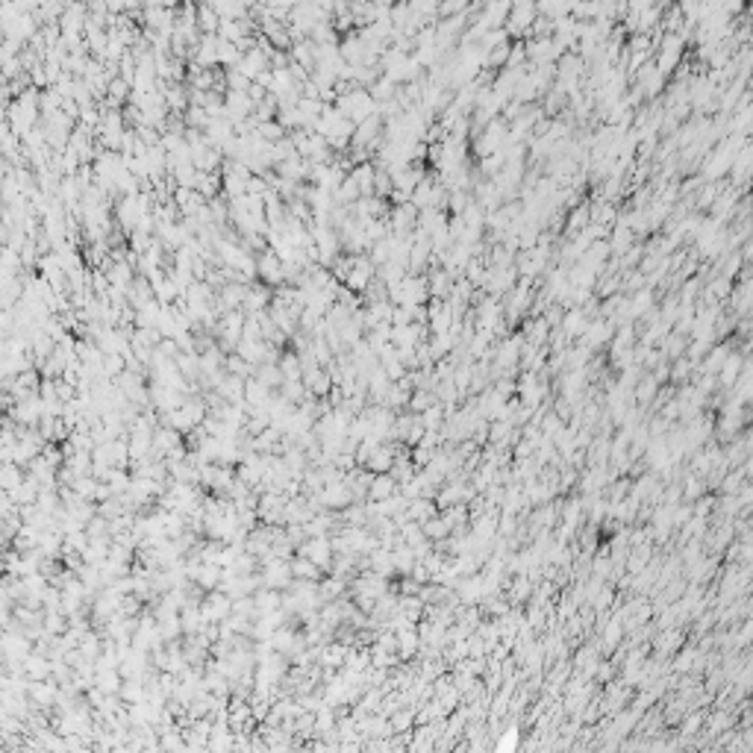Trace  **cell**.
Returning a JSON list of instances; mask_svg holds the SVG:
<instances>
[{
	"mask_svg": "<svg viewBox=\"0 0 753 753\" xmlns=\"http://www.w3.org/2000/svg\"><path fill=\"white\" fill-rule=\"evenodd\" d=\"M409 406H412L415 412H421V409L427 412L430 406H433V394H430V391H412V400H409Z\"/></svg>",
	"mask_w": 753,
	"mask_h": 753,
	"instance_id": "4fadbf2b",
	"label": "cell"
},
{
	"mask_svg": "<svg viewBox=\"0 0 753 753\" xmlns=\"http://www.w3.org/2000/svg\"><path fill=\"white\" fill-rule=\"evenodd\" d=\"M318 571H321V568H318L312 559H306V557H301V559L291 562V577H294V579H310V583H312V579L318 577Z\"/></svg>",
	"mask_w": 753,
	"mask_h": 753,
	"instance_id": "8fae6325",
	"label": "cell"
},
{
	"mask_svg": "<svg viewBox=\"0 0 753 753\" xmlns=\"http://www.w3.org/2000/svg\"><path fill=\"white\" fill-rule=\"evenodd\" d=\"M301 553L306 559H312L318 568H327L330 559H332V550H330V541L324 536H318V539H310L306 545L301 548Z\"/></svg>",
	"mask_w": 753,
	"mask_h": 753,
	"instance_id": "277c9868",
	"label": "cell"
},
{
	"mask_svg": "<svg viewBox=\"0 0 753 753\" xmlns=\"http://www.w3.org/2000/svg\"><path fill=\"white\" fill-rule=\"evenodd\" d=\"M218 27H221V18L212 9V3L197 6V30H201L203 35H218Z\"/></svg>",
	"mask_w": 753,
	"mask_h": 753,
	"instance_id": "52a82bcc",
	"label": "cell"
},
{
	"mask_svg": "<svg viewBox=\"0 0 753 753\" xmlns=\"http://www.w3.org/2000/svg\"><path fill=\"white\" fill-rule=\"evenodd\" d=\"M350 212L356 218H382V215H386V201L377 197V194H365V197H359V201L350 206Z\"/></svg>",
	"mask_w": 753,
	"mask_h": 753,
	"instance_id": "5b68a950",
	"label": "cell"
},
{
	"mask_svg": "<svg viewBox=\"0 0 753 753\" xmlns=\"http://www.w3.org/2000/svg\"><path fill=\"white\" fill-rule=\"evenodd\" d=\"M280 371L286 380H303V359L298 350H282V359H280Z\"/></svg>",
	"mask_w": 753,
	"mask_h": 753,
	"instance_id": "9c48e42d",
	"label": "cell"
},
{
	"mask_svg": "<svg viewBox=\"0 0 753 753\" xmlns=\"http://www.w3.org/2000/svg\"><path fill=\"white\" fill-rule=\"evenodd\" d=\"M391 491H394V480L389 474H374V480H371V498L374 500H386V498H391Z\"/></svg>",
	"mask_w": 753,
	"mask_h": 753,
	"instance_id": "7c38bea8",
	"label": "cell"
},
{
	"mask_svg": "<svg viewBox=\"0 0 753 753\" xmlns=\"http://www.w3.org/2000/svg\"><path fill=\"white\" fill-rule=\"evenodd\" d=\"M271 303H274V289L265 286V282H251L248 286V294H244V306L242 310L248 312V315H262L271 310Z\"/></svg>",
	"mask_w": 753,
	"mask_h": 753,
	"instance_id": "3957f363",
	"label": "cell"
},
{
	"mask_svg": "<svg viewBox=\"0 0 753 753\" xmlns=\"http://www.w3.org/2000/svg\"><path fill=\"white\" fill-rule=\"evenodd\" d=\"M203 618H224L227 612H232V600L227 598V595H221V591H212V595L206 598V603H203Z\"/></svg>",
	"mask_w": 753,
	"mask_h": 753,
	"instance_id": "8992f818",
	"label": "cell"
},
{
	"mask_svg": "<svg viewBox=\"0 0 753 753\" xmlns=\"http://www.w3.org/2000/svg\"><path fill=\"white\" fill-rule=\"evenodd\" d=\"M221 189H224V180H221L218 174H206V171H201V174H197V186H194V192L201 194V197H206V201H215Z\"/></svg>",
	"mask_w": 753,
	"mask_h": 753,
	"instance_id": "ba28073f",
	"label": "cell"
},
{
	"mask_svg": "<svg viewBox=\"0 0 753 753\" xmlns=\"http://www.w3.org/2000/svg\"><path fill=\"white\" fill-rule=\"evenodd\" d=\"M259 282H265V286H271V289H282L286 286V265H282V259L274 253V251H265L262 256H259Z\"/></svg>",
	"mask_w": 753,
	"mask_h": 753,
	"instance_id": "7a4b0ae2",
	"label": "cell"
},
{
	"mask_svg": "<svg viewBox=\"0 0 753 753\" xmlns=\"http://www.w3.org/2000/svg\"><path fill=\"white\" fill-rule=\"evenodd\" d=\"M253 377H256V380H262L268 389H282V382H286V377H282V371H280V365H271V362L259 365Z\"/></svg>",
	"mask_w": 753,
	"mask_h": 753,
	"instance_id": "30bf717a",
	"label": "cell"
},
{
	"mask_svg": "<svg viewBox=\"0 0 753 753\" xmlns=\"http://www.w3.org/2000/svg\"><path fill=\"white\" fill-rule=\"evenodd\" d=\"M336 109H339V112L348 118V121H353L356 127H359L362 121L380 115V103L374 101V94L368 92V89H353V92H348V94H339Z\"/></svg>",
	"mask_w": 753,
	"mask_h": 753,
	"instance_id": "6da1fadb",
	"label": "cell"
}]
</instances>
